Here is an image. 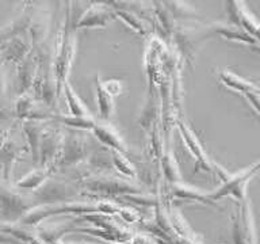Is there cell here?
Instances as JSON below:
<instances>
[{"instance_id":"6da1fadb","label":"cell","mask_w":260,"mask_h":244,"mask_svg":"<svg viewBox=\"0 0 260 244\" xmlns=\"http://www.w3.org/2000/svg\"><path fill=\"white\" fill-rule=\"evenodd\" d=\"M75 54H76V36H75V26L71 23V2L67 0L64 27L58 34L56 50L52 58V71L58 91L62 88L65 81H68V75L72 68Z\"/></svg>"},{"instance_id":"7a4b0ae2","label":"cell","mask_w":260,"mask_h":244,"mask_svg":"<svg viewBox=\"0 0 260 244\" xmlns=\"http://www.w3.org/2000/svg\"><path fill=\"white\" fill-rule=\"evenodd\" d=\"M171 36L178 53H180V56L188 64L194 63L197 53L202 48V45L210 40L211 37H214L209 23H201L198 20L174 24Z\"/></svg>"},{"instance_id":"3957f363","label":"cell","mask_w":260,"mask_h":244,"mask_svg":"<svg viewBox=\"0 0 260 244\" xmlns=\"http://www.w3.org/2000/svg\"><path fill=\"white\" fill-rule=\"evenodd\" d=\"M260 171V162H257L253 166L248 167L247 170L240 171L237 174H231L225 168L214 163L213 164V172L221 180V186L215 189L213 193H210L211 201L217 202L218 199L225 198V197H232L237 202L247 198V187L248 183L251 182L252 178Z\"/></svg>"},{"instance_id":"277c9868","label":"cell","mask_w":260,"mask_h":244,"mask_svg":"<svg viewBox=\"0 0 260 244\" xmlns=\"http://www.w3.org/2000/svg\"><path fill=\"white\" fill-rule=\"evenodd\" d=\"M34 198L22 194L10 182L0 179V223L14 224L34 207Z\"/></svg>"},{"instance_id":"5b68a950","label":"cell","mask_w":260,"mask_h":244,"mask_svg":"<svg viewBox=\"0 0 260 244\" xmlns=\"http://www.w3.org/2000/svg\"><path fill=\"white\" fill-rule=\"evenodd\" d=\"M87 156V142L79 129L69 128L68 133L62 136L60 150L57 155L53 170L80 164Z\"/></svg>"},{"instance_id":"8992f818","label":"cell","mask_w":260,"mask_h":244,"mask_svg":"<svg viewBox=\"0 0 260 244\" xmlns=\"http://www.w3.org/2000/svg\"><path fill=\"white\" fill-rule=\"evenodd\" d=\"M83 185L92 193L105 195H138L142 193L141 187L109 174L87 176L83 179Z\"/></svg>"},{"instance_id":"52a82bcc","label":"cell","mask_w":260,"mask_h":244,"mask_svg":"<svg viewBox=\"0 0 260 244\" xmlns=\"http://www.w3.org/2000/svg\"><path fill=\"white\" fill-rule=\"evenodd\" d=\"M232 239L233 244H257L255 219L251 201L248 198L240 201L237 205V210L233 216Z\"/></svg>"},{"instance_id":"ba28073f","label":"cell","mask_w":260,"mask_h":244,"mask_svg":"<svg viewBox=\"0 0 260 244\" xmlns=\"http://www.w3.org/2000/svg\"><path fill=\"white\" fill-rule=\"evenodd\" d=\"M36 0H24L23 3L20 4L16 15L2 28L0 42L11 40L16 36H23L24 33L28 32L32 18H34V14H36Z\"/></svg>"},{"instance_id":"9c48e42d","label":"cell","mask_w":260,"mask_h":244,"mask_svg":"<svg viewBox=\"0 0 260 244\" xmlns=\"http://www.w3.org/2000/svg\"><path fill=\"white\" fill-rule=\"evenodd\" d=\"M178 128L184 145L187 146V149L190 150V154L195 159V163H197L195 172H198L199 170L205 171V172H213V164H214V162H211V159L207 156L206 150H205L203 145L199 141V138L197 137V134L183 121L178 122Z\"/></svg>"},{"instance_id":"30bf717a","label":"cell","mask_w":260,"mask_h":244,"mask_svg":"<svg viewBox=\"0 0 260 244\" xmlns=\"http://www.w3.org/2000/svg\"><path fill=\"white\" fill-rule=\"evenodd\" d=\"M113 19H115L113 8L102 3H92L73 26L75 28H105Z\"/></svg>"},{"instance_id":"8fae6325","label":"cell","mask_w":260,"mask_h":244,"mask_svg":"<svg viewBox=\"0 0 260 244\" xmlns=\"http://www.w3.org/2000/svg\"><path fill=\"white\" fill-rule=\"evenodd\" d=\"M62 136L64 134L57 132L56 129L45 130L42 140H41L40 152H38V162L41 167H49L53 168L54 162H56L57 155L60 150L61 141H62Z\"/></svg>"},{"instance_id":"7c38bea8","label":"cell","mask_w":260,"mask_h":244,"mask_svg":"<svg viewBox=\"0 0 260 244\" xmlns=\"http://www.w3.org/2000/svg\"><path fill=\"white\" fill-rule=\"evenodd\" d=\"M91 132L103 145H106L111 150H119V152L127 154V146H126L123 138L109 121L96 119Z\"/></svg>"},{"instance_id":"4fadbf2b","label":"cell","mask_w":260,"mask_h":244,"mask_svg":"<svg viewBox=\"0 0 260 244\" xmlns=\"http://www.w3.org/2000/svg\"><path fill=\"white\" fill-rule=\"evenodd\" d=\"M38 69H40V63H38V58L32 53V50H30L27 56L16 64L18 93H19V95L28 93V89L31 88L37 75H38Z\"/></svg>"},{"instance_id":"5bb4252c","label":"cell","mask_w":260,"mask_h":244,"mask_svg":"<svg viewBox=\"0 0 260 244\" xmlns=\"http://www.w3.org/2000/svg\"><path fill=\"white\" fill-rule=\"evenodd\" d=\"M213 36H219L231 42H237V44L249 45V46H259L257 41L252 38L244 28H241L237 24H233L231 22H213L209 23Z\"/></svg>"},{"instance_id":"9a60e30c","label":"cell","mask_w":260,"mask_h":244,"mask_svg":"<svg viewBox=\"0 0 260 244\" xmlns=\"http://www.w3.org/2000/svg\"><path fill=\"white\" fill-rule=\"evenodd\" d=\"M31 50V44H27L23 36H16L4 42H0V58L7 64L16 65L23 60Z\"/></svg>"},{"instance_id":"2e32d148","label":"cell","mask_w":260,"mask_h":244,"mask_svg":"<svg viewBox=\"0 0 260 244\" xmlns=\"http://www.w3.org/2000/svg\"><path fill=\"white\" fill-rule=\"evenodd\" d=\"M91 3H102L109 6L113 10H129L144 19H153V15L156 14V8L152 4L148 3V0H89Z\"/></svg>"},{"instance_id":"e0dca14e","label":"cell","mask_w":260,"mask_h":244,"mask_svg":"<svg viewBox=\"0 0 260 244\" xmlns=\"http://www.w3.org/2000/svg\"><path fill=\"white\" fill-rule=\"evenodd\" d=\"M157 8H161L168 15L180 22H191L201 18L199 12L186 0H157Z\"/></svg>"},{"instance_id":"ac0fdd59","label":"cell","mask_w":260,"mask_h":244,"mask_svg":"<svg viewBox=\"0 0 260 244\" xmlns=\"http://www.w3.org/2000/svg\"><path fill=\"white\" fill-rule=\"evenodd\" d=\"M170 193L175 198L187 199V201H198V202L206 203V205H215L214 201H211L210 193H205V191L199 190L197 187L183 183L182 180L176 183H170Z\"/></svg>"},{"instance_id":"d6986e66","label":"cell","mask_w":260,"mask_h":244,"mask_svg":"<svg viewBox=\"0 0 260 244\" xmlns=\"http://www.w3.org/2000/svg\"><path fill=\"white\" fill-rule=\"evenodd\" d=\"M23 132L27 140L28 149L31 152L32 162H38V152H40V145L42 136L45 133V128L42 125V121H28L23 122Z\"/></svg>"},{"instance_id":"ffe728a7","label":"cell","mask_w":260,"mask_h":244,"mask_svg":"<svg viewBox=\"0 0 260 244\" xmlns=\"http://www.w3.org/2000/svg\"><path fill=\"white\" fill-rule=\"evenodd\" d=\"M218 80L226 88L240 94H245L247 91L257 89V87H259L255 83H252V81L247 80V79H244V77L239 76V75H236V73L231 72L228 69H223V71L218 73Z\"/></svg>"},{"instance_id":"44dd1931","label":"cell","mask_w":260,"mask_h":244,"mask_svg":"<svg viewBox=\"0 0 260 244\" xmlns=\"http://www.w3.org/2000/svg\"><path fill=\"white\" fill-rule=\"evenodd\" d=\"M54 171L53 168L49 167H40L36 170L30 171L28 174H26L23 178H20L16 182V189H22V190H36L38 187L44 186L46 180L49 179L50 172Z\"/></svg>"},{"instance_id":"7402d4cb","label":"cell","mask_w":260,"mask_h":244,"mask_svg":"<svg viewBox=\"0 0 260 244\" xmlns=\"http://www.w3.org/2000/svg\"><path fill=\"white\" fill-rule=\"evenodd\" d=\"M62 91H64L65 99L68 103L69 107V114L73 117H80V118H91L92 114L89 113L88 107L85 106V103L81 101L76 91L72 88V85H69L68 81H65L62 84Z\"/></svg>"},{"instance_id":"603a6c76","label":"cell","mask_w":260,"mask_h":244,"mask_svg":"<svg viewBox=\"0 0 260 244\" xmlns=\"http://www.w3.org/2000/svg\"><path fill=\"white\" fill-rule=\"evenodd\" d=\"M95 84H96V101H98V110H99V117L101 119L110 121L114 114V98L110 95L103 87L101 77H95Z\"/></svg>"},{"instance_id":"cb8c5ba5","label":"cell","mask_w":260,"mask_h":244,"mask_svg":"<svg viewBox=\"0 0 260 244\" xmlns=\"http://www.w3.org/2000/svg\"><path fill=\"white\" fill-rule=\"evenodd\" d=\"M114 15L117 19L123 22L127 27L132 28L133 32H136L140 36H146L148 27H146L145 23L146 20L142 16L133 11H129V10H114Z\"/></svg>"},{"instance_id":"d4e9b609","label":"cell","mask_w":260,"mask_h":244,"mask_svg":"<svg viewBox=\"0 0 260 244\" xmlns=\"http://www.w3.org/2000/svg\"><path fill=\"white\" fill-rule=\"evenodd\" d=\"M160 166L161 171L166 179L170 183H176L182 180V175H180V168H179L175 155L172 150L168 149L167 152L160 155Z\"/></svg>"},{"instance_id":"484cf974","label":"cell","mask_w":260,"mask_h":244,"mask_svg":"<svg viewBox=\"0 0 260 244\" xmlns=\"http://www.w3.org/2000/svg\"><path fill=\"white\" fill-rule=\"evenodd\" d=\"M111 163L117 168L118 172H121L127 178H134L136 176V168L133 163L130 162L126 154L119 152V150H111Z\"/></svg>"},{"instance_id":"4316f807","label":"cell","mask_w":260,"mask_h":244,"mask_svg":"<svg viewBox=\"0 0 260 244\" xmlns=\"http://www.w3.org/2000/svg\"><path fill=\"white\" fill-rule=\"evenodd\" d=\"M247 102L249 103L253 111H255L257 115L260 117V93L257 89H252V91H247L245 94H243Z\"/></svg>"},{"instance_id":"83f0119b","label":"cell","mask_w":260,"mask_h":244,"mask_svg":"<svg viewBox=\"0 0 260 244\" xmlns=\"http://www.w3.org/2000/svg\"><path fill=\"white\" fill-rule=\"evenodd\" d=\"M102 83H103V87H105L106 91H107L113 98L118 97V95L122 93V89H123V87H122V81L118 80V79H110V80L102 81Z\"/></svg>"},{"instance_id":"f1b7e54d","label":"cell","mask_w":260,"mask_h":244,"mask_svg":"<svg viewBox=\"0 0 260 244\" xmlns=\"http://www.w3.org/2000/svg\"><path fill=\"white\" fill-rule=\"evenodd\" d=\"M4 64L6 63L0 58V105L3 103V99L7 94V73H6Z\"/></svg>"},{"instance_id":"f546056e","label":"cell","mask_w":260,"mask_h":244,"mask_svg":"<svg viewBox=\"0 0 260 244\" xmlns=\"http://www.w3.org/2000/svg\"><path fill=\"white\" fill-rule=\"evenodd\" d=\"M10 243H18V240L11 236L10 233H7L3 229H0V244H10Z\"/></svg>"},{"instance_id":"4dcf8cb0","label":"cell","mask_w":260,"mask_h":244,"mask_svg":"<svg viewBox=\"0 0 260 244\" xmlns=\"http://www.w3.org/2000/svg\"><path fill=\"white\" fill-rule=\"evenodd\" d=\"M257 91H259V93H260V85H259V87H257Z\"/></svg>"}]
</instances>
